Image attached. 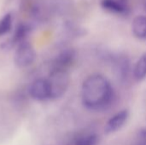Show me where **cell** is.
<instances>
[{"label":"cell","mask_w":146,"mask_h":145,"mask_svg":"<svg viewBox=\"0 0 146 145\" xmlns=\"http://www.w3.org/2000/svg\"><path fill=\"white\" fill-rule=\"evenodd\" d=\"M115 91L110 81L104 75L95 73L88 76L81 86V101L91 110L107 109L113 103Z\"/></svg>","instance_id":"1"},{"label":"cell","mask_w":146,"mask_h":145,"mask_svg":"<svg viewBox=\"0 0 146 145\" xmlns=\"http://www.w3.org/2000/svg\"><path fill=\"white\" fill-rule=\"evenodd\" d=\"M47 79L51 90V99L60 98L66 93L69 85L68 71L51 69L50 77Z\"/></svg>","instance_id":"2"},{"label":"cell","mask_w":146,"mask_h":145,"mask_svg":"<svg viewBox=\"0 0 146 145\" xmlns=\"http://www.w3.org/2000/svg\"><path fill=\"white\" fill-rule=\"evenodd\" d=\"M35 59L36 51L29 42L24 41L17 45L14 56V61L18 68H27L34 62Z\"/></svg>","instance_id":"3"},{"label":"cell","mask_w":146,"mask_h":145,"mask_svg":"<svg viewBox=\"0 0 146 145\" xmlns=\"http://www.w3.org/2000/svg\"><path fill=\"white\" fill-rule=\"evenodd\" d=\"M28 94L36 102H46L51 100V90L47 79H37L31 83Z\"/></svg>","instance_id":"4"},{"label":"cell","mask_w":146,"mask_h":145,"mask_svg":"<svg viewBox=\"0 0 146 145\" xmlns=\"http://www.w3.org/2000/svg\"><path fill=\"white\" fill-rule=\"evenodd\" d=\"M129 119V111L127 109H122L115 114L104 126V133L107 135L115 133L120 131L127 122Z\"/></svg>","instance_id":"5"},{"label":"cell","mask_w":146,"mask_h":145,"mask_svg":"<svg viewBox=\"0 0 146 145\" xmlns=\"http://www.w3.org/2000/svg\"><path fill=\"white\" fill-rule=\"evenodd\" d=\"M76 57V53L72 49L62 50L54 60L52 69L68 71V69L74 64Z\"/></svg>","instance_id":"6"},{"label":"cell","mask_w":146,"mask_h":145,"mask_svg":"<svg viewBox=\"0 0 146 145\" xmlns=\"http://www.w3.org/2000/svg\"><path fill=\"white\" fill-rule=\"evenodd\" d=\"M101 7L109 13L125 16L130 13V8L124 0H102Z\"/></svg>","instance_id":"7"},{"label":"cell","mask_w":146,"mask_h":145,"mask_svg":"<svg viewBox=\"0 0 146 145\" xmlns=\"http://www.w3.org/2000/svg\"><path fill=\"white\" fill-rule=\"evenodd\" d=\"M114 68L117 77L121 81L127 80L131 72V65L129 59L127 56L116 57L114 60Z\"/></svg>","instance_id":"8"},{"label":"cell","mask_w":146,"mask_h":145,"mask_svg":"<svg viewBox=\"0 0 146 145\" xmlns=\"http://www.w3.org/2000/svg\"><path fill=\"white\" fill-rule=\"evenodd\" d=\"M132 32L139 39H146V16L138 15L132 22Z\"/></svg>","instance_id":"9"},{"label":"cell","mask_w":146,"mask_h":145,"mask_svg":"<svg viewBox=\"0 0 146 145\" xmlns=\"http://www.w3.org/2000/svg\"><path fill=\"white\" fill-rule=\"evenodd\" d=\"M133 76L138 82H141L146 79V52L136 62L133 68Z\"/></svg>","instance_id":"10"},{"label":"cell","mask_w":146,"mask_h":145,"mask_svg":"<svg viewBox=\"0 0 146 145\" xmlns=\"http://www.w3.org/2000/svg\"><path fill=\"white\" fill-rule=\"evenodd\" d=\"M13 16L10 13H7L0 19V37L7 34L12 28Z\"/></svg>","instance_id":"11"},{"label":"cell","mask_w":146,"mask_h":145,"mask_svg":"<svg viewBox=\"0 0 146 145\" xmlns=\"http://www.w3.org/2000/svg\"><path fill=\"white\" fill-rule=\"evenodd\" d=\"M98 137L96 134H88L80 138L74 145H98Z\"/></svg>","instance_id":"12"},{"label":"cell","mask_w":146,"mask_h":145,"mask_svg":"<svg viewBox=\"0 0 146 145\" xmlns=\"http://www.w3.org/2000/svg\"><path fill=\"white\" fill-rule=\"evenodd\" d=\"M137 145H146V127L139 130L137 138Z\"/></svg>","instance_id":"13"}]
</instances>
